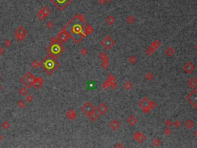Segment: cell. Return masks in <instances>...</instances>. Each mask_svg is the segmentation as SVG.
Listing matches in <instances>:
<instances>
[{"label": "cell", "mask_w": 197, "mask_h": 148, "mask_svg": "<svg viewBox=\"0 0 197 148\" xmlns=\"http://www.w3.org/2000/svg\"><path fill=\"white\" fill-rule=\"evenodd\" d=\"M64 29L69 32L70 36L76 43L81 42L85 36L91 33L89 30L91 27L85 22L84 17L82 15H76L73 17Z\"/></svg>", "instance_id": "obj_1"}, {"label": "cell", "mask_w": 197, "mask_h": 148, "mask_svg": "<svg viewBox=\"0 0 197 148\" xmlns=\"http://www.w3.org/2000/svg\"><path fill=\"white\" fill-rule=\"evenodd\" d=\"M40 66L48 75L50 76L58 68L59 63L50 56H48L42 61L40 63Z\"/></svg>", "instance_id": "obj_2"}, {"label": "cell", "mask_w": 197, "mask_h": 148, "mask_svg": "<svg viewBox=\"0 0 197 148\" xmlns=\"http://www.w3.org/2000/svg\"><path fill=\"white\" fill-rule=\"evenodd\" d=\"M64 50L65 49H64L63 46L60 43H58L57 39L52 37L51 39V44L48 46V52H49V56L56 60L62 53Z\"/></svg>", "instance_id": "obj_3"}, {"label": "cell", "mask_w": 197, "mask_h": 148, "mask_svg": "<svg viewBox=\"0 0 197 148\" xmlns=\"http://www.w3.org/2000/svg\"><path fill=\"white\" fill-rule=\"evenodd\" d=\"M35 80H36V78L30 72H28L22 77V79H21V83H22L24 85V86H25L26 88H31L32 86H33Z\"/></svg>", "instance_id": "obj_4"}, {"label": "cell", "mask_w": 197, "mask_h": 148, "mask_svg": "<svg viewBox=\"0 0 197 148\" xmlns=\"http://www.w3.org/2000/svg\"><path fill=\"white\" fill-rule=\"evenodd\" d=\"M26 35H27V30L24 27L23 25H20L16 29L15 32V39H16L17 41L21 42L23 41L25 38Z\"/></svg>", "instance_id": "obj_5"}, {"label": "cell", "mask_w": 197, "mask_h": 148, "mask_svg": "<svg viewBox=\"0 0 197 148\" xmlns=\"http://www.w3.org/2000/svg\"><path fill=\"white\" fill-rule=\"evenodd\" d=\"M101 44L104 47L105 49H111L115 45V41L112 39V37L109 36H105L103 39L101 41Z\"/></svg>", "instance_id": "obj_6"}, {"label": "cell", "mask_w": 197, "mask_h": 148, "mask_svg": "<svg viewBox=\"0 0 197 148\" xmlns=\"http://www.w3.org/2000/svg\"><path fill=\"white\" fill-rule=\"evenodd\" d=\"M72 1V0H51V2L59 10L65 9L68 5L71 3Z\"/></svg>", "instance_id": "obj_7"}, {"label": "cell", "mask_w": 197, "mask_h": 148, "mask_svg": "<svg viewBox=\"0 0 197 148\" xmlns=\"http://www.w3.org/2000/svg\"><path fill=\"white\" fill-rule=\"evenodd\" d=\"M70 37L71 36H70V34L69 33V32L66 29L63 28V29L58 34L56 39H57L58 42H59L60 43H66Z\"/></svg>", "instance_id": "obj_8"}, {"label": "cell", "mask_w": 197, "mask_h": 148, "mask_svg": "<svg viewBox=\"0 0 197 148\" xmlns=\"http://www.w3.org/2000/svg\"><path fill=\"white\" fill-rule=\"evenodd\" d=\"M186 99L193 107L197 108V89H194L186 97Z\"/></svg>", "instance_id": "obj_9"}, {"label": "cell", "mask_w": 197, "mask_h": 148, "mask_svg": "<svg viewBox=\"0 0 197 148\" xmlns=\"http://www.w3.org/2000/svg\"><path fill=\"white\" fill-rule=\"evenodd\" d=\"M82 112L85 114H86L88 116L90 113H92L94 112V111H95V107H94V106H93V104L92 103L87 102V103H85L82 106Z\"/></svg>", "instance_id": "obj_10"}, {"label": "cell", "mask_w": 197, "mask_h": 148, "mask_svg": "<svg viewBox=\"0 0 197 148\" xmlns=\"http://www.w3.org/2000/svg\"><path fill=\"white\" fill-rule=\"evenodd\" d=\"M150 100H149V99L145 97L139 102V105L143 111H145L146 113H149V111H150Z\"/></svg>", "instance_id": "obj_11"}, {"label": "cell", "mask_w": 197, "mask_h": 148, "mask_svg": "<svg viewBox=\"0 0 197 148\" xmlns=\"http://www.w3.org/2000/svg\"><path fill=\"white\" fill-rule=\"evenodd\" d=\"M159 46H160V43H159V41H155L154 43H152L150 46V47H149L148 49L146 50L147 55H149V56L151 55L152 52H155V50L158 48V47H159Z\"/></svg>", "instance_id": "obj_12"}, {"label": "cell", "mask_w": 197, "mask_h": 148, "mask_svg": "<svg viewBox=\"0 0 197 148\" xmlns=\"http://www.w3.org/2000/svg\"><path fill=\"white\" fill-rule=\"evenodd\" d=\"M134 139L138 143L142 144V143H143L146 140V136L142 133H141V132H136V133L134 134Z\"/></svg>", "instance_id": "obj_13"}, {"label": "cell", "mask_w": 197, "mask_h": 148, "mask_svg": "<svg viewBox=\"0 0 197 148\" xmlns=\"http://www.w3.org/2000/svg\"><path fill=\"white\" fill-rule=\"evenodd\" d=\"M97 110L101 115H104L108 112L109 108L107 107V106H106L104 103H102L99 104V106L97 108Z\"/></svg>", "instance_id": "obj_14"}, {"label": "cell", "mask_w": 197, "mask_h": 148, "mask_svg": "<svg viewBox=\"0 0 197 148\" xmlns=\"http://www.w3.org/2000/svg\"><path fill=\"white\" fill-rule=\"evenodd\" d=\"M194 69H195V66L192 64L191 62H188L187 63H185V65L183 67L184 71L185 73H191L194 70Z\"/></svg>", "instance_id": "obj_15"}, {"label": "cell", "mask_w": 197, "mask_h": 148, "mask_svg": "<svg viewBox=\"0 0 197 148\" xmlns=\"http://www.w3.org/2000/svg\"><path fill=\"white\" fill-rule=\"evenodd\" d=\"M43 83L44 82H43V79H42V78H41V77L36 78V80H35V82L34 83L33 86L37 89H39L42 86V85H43Z\"/></svg>", "instance_id": "obj_16"}, {"label": "cell", "mask_w": 197, "mask_h": 148, "mask_svg": "<svg viewBox=\"0 0 197 148\" xmlns=\"http://www.w3.org/2000/svg\"><path fill=\"white\" fill-rule=\"evenodd\" d=\"M120 123L119 122L118 120H113L112 122L110 123V126H111V128L112 129H113V130H117V129H119L120 127Z\"/></svg>", "instance_id": "obj_17"}, {"label": "cell", "mask_w": 197, "mask_h": 148, "mask_svg": "<svg viewBox=\"0 0 197 148\" xmlns=\"http://www.w3.org/2000/svg\"><path fill=\"white\" fill-rule=\"evenodd\" d=\"M66 116L70 120H74L76 117V113L73 110H69L66 112Z\"/></svg>", "instance_id": "obj_18"}, {"label": "cell", "mask_w": 197, "mask_h": 148, "mask_svg": "<svg viewBox=\"0 0 197 148\" xmlns=\"http://www.w3.org/2000/svg\"><path fill=\"white\" fill-rule=\"evenodd\" d=\"M127 122L129 123V125H131V126H134V125H136V123H137V120H136V118L135 116L131 115V116H129V118H128Z\"/></svg>", "instance_id": "obj_19"}, {"label": "cell", "mask_w": 197, "mask_h": 148, "mask_svg": "<svg viewBox=\"0 0 197 148\" xmlns=\"http://www.w3.org/2000/svg\"><path fill=\"white\" fill-rule=\"evenodd\" d=\"M166 54L169 57H172L175 54V49L173 48V47H168V48H166Z\"/></svg>", "instance_id": "obj_20"}, {"label": "cell", "mask_w": 197, "mask_h": 148, "mask_svg": "<svg viewBox=\"0 0 197 148\" xmlns=\"http://www.w3.org/2000/svg\"><path fill=\"white\" fill-rule=\"evenodd\" d=\"M188 85L191 87V88H194L196 87V86L197 85V81L196 79L194 78H192L190 80L188 81Z\"/></svg>", "instance_id": "obj_21"}, {"label": "cell", "mask_w": 197, "mask_h": 148, "mask_svg": "<svg viewBox=\"0 0 197 148\" xmlns=\"http://www.w3.org/2000/svg\"><path fill=\"white\" fill-rule=\"evenodd\" d=\"M105 22H106V23H107V24L112 25L113 24L115 23V22H116V19H115L113 16H112V15H110V16H109V17L106 18Z\"/></svg>", "instance_id": "obj_22"}, {"label": "cell", "mask_w": 197, "mask_h": 148, "mask_svg": "<svg viewBox=\"0 0 197 148\" xmlns=\"http://www.w3.org/2000/svg\"><path fill=\"white\" fill-rule=\"evenodd\" d=\"M39 11H41L42 13H43V14L46 15V17L50 14V10H49V9H48V7H46V6H43V7H42V8L39 10Z\"/></svg>", "instance_id": "obj_23"}, {"label": "cell", "mask_w": 197, "mask_h": 148, "mask_svg": "<svg viewBox=\"0 0 197 148\" xmlns=\"http://www.w3.org/2000/svg\"><path fill=\"white\" fill-rule=\"evenodd\" d=\"M19 93L21 96H23V97H25L26 96V95L28 94V89H26L25 86H23V87H21L20 89H19Z\"/></svg>", "instance_id": "obj_24"}, {"label": "cell", "mask_w": 197, "mask_h": 148, "mask_svg": "<svg viewBox=\"0 0 197 148\" xmlns=\"http://www.w3.org/2000/svg\"><path fill=\"white\" fill-rule=\"evenodd\" d=\"M88 117H89V118L92 121H93V122H95V121L97 120V119H98V115L95 113V111H94L93 113H90L89 115H88Z\"/></svg>", "instance_id": "obj_25"}, {"label": "cell", "mask_w": 197, "mask_h": 148, "mask_svg": "<svg viewBox=\"0 0 197 148\" xmlns=\"http://www.w3.org/2000/svg\"><path fill=\"white\" fill-rule=\"evenodd\" d=\"M185 126L188 129H191V128H193V126H194V123H193L192 120H189L186 121V122L185 123Z\"/></svg>", "instance_id": "obj_26"}, {"label": "cell", "mask_w": 197, "mask_h": 148, "mask_svg": "<svg viewBox=\"0 0 197 148\" xmlns=\"http://www.w3.org/2000/svg\"><path fill=\"white\" fill-rule=\"evenodd\" d=\"M17 107H18L19 108L23 109V108H24V107H25V103L23 101V99H21V100H19V101L17 103Z\"/></svg>", "instance_id": "obj_27"}, {"label": "cell", "mask_w": 197, "mask_h": 148, "mask_svg": "<svg viewBox=\"0 0 197 148\" xmlns=\"http://www.w3.org/2000/svg\"><path fill=\"white\" fill-rule=\"evenodd\" d=\"M37 17H38V19H40V20H44L46 18V15L43 13H42L41 11H39L38 13H37Z\"/></svg>", "instance_id": "obj_28"}, {"label": "cell", "mask_w": 197, "mask_h": 148, "mask_svg": "<svg viewBox=\"0 0 197 148\" xmlns=\"http://www.w3.org/2000/svg\"><path fill=\"white\" fill-rule=\"evenodd\" d=\"M2 127L4 129V130H8L9 127H10V124L8 121H4L2 124Z\"/></svg>", "instance_id": "obj_29"}, {"label": "cell", "mask_w": 197, "mask_h": 148, "mask_svg": "<svg viewBox=\"0 0 197 148\" xmlns=\"http://www.w3.org/2000/svg\"><path fill=\"white\" fill-rule=\"evenodd\" d=\"M26 100H27L29 103H32L33 101V96L31 94H29V95L27 94L26 95Z\"/></svg>", "instance_id": "obj_30"}, {"label": "cell", "mask_w": 197, "mask_h": 148, "mask_svg": "<svg viewBox=\"0 0 197 148\" xmlns=\"http://www.w3.org/2000/svg\"><path fill=\"white\" fill-rule=\"evenodd\" d=\"M32 66H33V68H35V69H36L37 67L40 66V63L35 60V61H33V62H32Z\"/></svg>", "instance_id": "obj_31"}, {"label": "cell", "mask_w": 197, "mask_h": 148, "mask_svg": "<svg viewBox=\"0 0 197 148\" xmlns=\"http://www.w3.org/2000/svg\"><path fill=\"white\" fill-rule=\"evenodd\" d=\"M4 44H5V46H6V47H10V46H12V41H11V40L6 39V41L4 42Z\"/></svg>", "instance_id": "obj_32"}, {"label": "cell", "mask_w": 197, "mask_h": 148, "mask_svg": "<svg viewBox=\"0 0 197 148\" xmlns=\"http://www.w3.org/2000/svg\"><path fill=\"white\" fill-rule=\"evenodd\" d=\"M46 26H47V28H48V29H52L53 27H54V24H53L52 22L49 21V22H48V23H46Z\"/></svg>", "instance_id": "obj_33"}, {"label": "cell", "mask_w": 197, "mask_h": 148, "mask_svg": "<svg viewBox=\"0 0 197 148\" xmlns=\"http://www.w3.org/2000/svg\"><path fill=\"white\" fill-rule=\"evenodd\" d=\"M152 144L155 145V146H159L161 144V141L159 140V139H155L153 141H152Z\"/></svg>", "instance_id": "obj_34"}, {"label": "cell", "mask_w": 197, "mask_h": 148, "mask_svg": "<svg viewBox=\"0 0 197 148\" xmlns=\"http://www.w3.org/2000/svg\"><path fill=\"white\" fill-rule=\"evenodd\" d=\"M5 52H6V50H5L2 47L0 46V56H2L5 54Z\"/></svg>", "instance_id": "obj_35"}, {"label": "cell", "mask_w": 197, "mask_h": 148, "mask_svg": "<svg viewBox=\"0 0 197 148\" xmlns=\"http://www.w3.org/2000/svg\"><path fill=\"white\" fill-rule=\"evenodd\" d=\"M165 134H166V135H169L170 134H171V131H170L169 129H166V130H165Z\"/></svg>", "instance_id": "obj_36"}, {"label": "cell", "mask_w": 197, "mask_h": 148, "mask_svg": "<svg viewBox=\"0 0 197 148\" xmlns=\"http://www.w3.org/2000/svg\"><path fill=\"white\" fill-rule=\"evenodd\" d=\"M166 123H167V124H166V125L168 126H171V121H170V120H168L167 122H166Z\"/></svg>", "instance_id": "obj_37"}, {"label": "cell", "mask_w": 197, "mask_h": 148, "mask_svg": "<svg viewBox=\"0 0 197 148\" xmlns=\"http://www.w3.org/2000/svg\"><path fill=\"white\" fill-rule=\"evenodd\" d=\"M175 126H180V123L179 122H175Z\"/></svg>", "instance_id": "obj_38"}, {"label": "cell", "mask_w": 197, "mask_h": 148, "mask_svg": "<svg viewBox=\"0 0 197 148\" xmlns=\"http://www.w3.org/2000/svg\"><path fill=\"white\" fill-rule=\"evenodd\" d=\"M2 140H3V136H2V134H0V142H1Z\"/></svg>", "instance_id": "obj_39"}, {"label": "cell", "mask_w": 197, "mask_h": 148, "mask_svg": "<svg viewBox=\"0 0 197 148\" xmlns=\"http://www.w3.org/2000/svg\"><path fill=\"white\" fill-rule=\"evenodd\" d=\"M1 89H2V86H1V85H0V91H1Z\"/></svg>", "instance_id": "obj_40"}, {"label": "cell", "mask_w": 197, "mask_h": 148, "mask_svg": "<svg viewBox=\"0 0 197 148\" xmlns=\"http://www.w3.org/2000/svg\"><path fill=\"white\" fill-rule=\"evenodd\" d=\"M0 79H1V75H0Z\"/></svg>", "instance_id": "obj_41"}]
</instances>
